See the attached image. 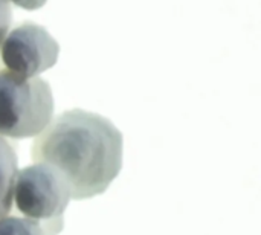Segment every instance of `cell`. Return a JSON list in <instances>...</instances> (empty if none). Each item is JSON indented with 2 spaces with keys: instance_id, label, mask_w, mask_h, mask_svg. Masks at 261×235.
<instances>
[{
  "instance_id": "4",
  "label": "cell",
  "mask_w": 261,
  "mask_h": 235,
  "mask_svg": "<svg viewBox=\"0 0 261 235\" xmlns=\"http://www.w3.org/2000/svg\"><path fill=\"white\" fill-rule=\"evenodd\" d=\"M60 54L57 40L40 24L24 21L9 31L0 44L6 70L31 78L55 66Z\"/></svg>"
},
{
  "instance_id": "6",
  "label": "cell",
  "mask_w": 261,
  "mask_h": 235,
  "mask_svg": "<svg viewBox=\"0 0 261 235\" xmlns=\"http://www.w3.org/2000/svg\"><path fill=\"white\" fill-rule=\"evenodd\" d=\"M63 226V216L49 220L5 216L0 219V235H58Z\"/></svg>"
},
{
  "instance_id": "2",
  "label": "cell",
  "mask_w": 261,
  "mask_h": 235,
  "mask_svg": "<svg viewBox=\"0 0 261 235\" xmlns=\"http://www.w3.org/2000/svg\"><path fill=\"white\" fill-rule=\"evenodd\" d=\"M54 118L47 81L0 70V136L26 139L40 135Z\"/></svg>"
},
{
  "instance_id": "5",
  "label": "cell",
  "mask_w": 261,
  "mask_h": 235,
  "mask_svg": "<svg viewBox=\"0 0 261 235\" xmlns=\"http://www.w3.org/2000/svg\"><path fill=\"white\" fill-rule=\"evenodd\" d=\"M18 171V159L14 147L0 136V219L12 210V188Z\"/></svg>"
},
{
  "instance_id": "3",
  "label": "cell",
  "mask_w": 261,
  "mask_h": 235,
  "mask_svg": "<svg viewBox=\"0 0 261 235\" xmlns=\"http://www.w3.org/2000/svg\"><path fill=\"white\" fill-rule=\"evenodd\" d=\"M70 200L63 176L46 164H34L17 171L12 203L29 219L49 220L61 217Z\"/></svg>"
},
{
  "instance_id": "7",
  "label": "cell",
  "mask_w": 261,
  "mask_h": 235,
  "mask_svg": "<svg viewBox=\"0 0 261 235\" xmlns=\"http://www.w3.org/2000/svg\"><path fill=\"white\" fill-rule=\"evenodd\" d=\"M11 23H12L11 5L8 0H0V44H2L3 38L6 37V34L9 32Z\"/></svg>"
},
{
  "instance_id": "1",
  "label": "cell",
  "mask_w": 261,
  "mask_h": 235,
  "mask_svg": "<svg viewBox=\"0 0 261 235\" xmlns=\"http://www.w3.org/2000/svg\"><path fill=\"white\" fill-rule=\"evenodd\" d=\"M122 151V135L107 118L73 109L52 118L35 136L31 156L63 176L70 199L86 200L106 193L118 177Z\"/></svg>"
},
{
  "instance_id": "8",
  "label": "cell",
  "mask_w": 261,
  "mask_h": 235,
  "mask_svg": "<svg viewBox=\"0 0 261 235\" xmlns=\"http://www.w3.org/2000/svg\"><path fill=\"white\" fill-rule=\"evenodd\" d=\"M8 2H12L18 8L34 11V9H40L41 6H44L47 0H8Z\"/></svg>"
}]
</instances>
